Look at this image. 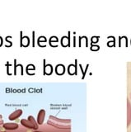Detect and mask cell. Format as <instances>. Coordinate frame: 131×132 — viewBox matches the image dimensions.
<instances>
[{
    "label": "cell",
    "instance_id": "1",
    "mask_svg": "<svg viewBox=\"0 0 131 132\" xmlns=\"http://www.w3.org/2000/svg\"><path fill=\"white\" fill-rule=\"evenodd\" d=\"M21 124L23 126H25L27 128H29V129L36 130L38 128L37 124H36L35 119H34L33 117H32V116H29L27 120H26V119L21 120Z\"/></svg>",
    "mask_w": 131,
    "mask_h": 132
},
{
    "label": "cell",
    "instance_id": "2",
    "mask_svg": "<svg viewBox=\"0 0 131 132\" xmlns=\"http://www.w3.org/2000/svg\"><path fill=\"white\" fill-rule=\"evenodd\" d=\"M20 36H21V40H20L21 47H27L30 45V38L28 36H22V31L20 32Z\"/></svg>",
    "mask_w": 131,
    "mask_h": 132
},
{
    "label": "cell",
    "instance_id": "3",
    "mask_svg": "<svg viewBox=\"0 0 131 132\" xmlns=\"http://www.w3.org/2000/svg\"><path fill=\"white\" fill-rule=\"evenodd\" d=\"M68 36H63L61 38V45L63 47H68V45H70V31H68Z\"/></svg>",
    "mask_w": 131,
    "mask_h": 132
},
{
    "label": "cell",
    "instance_id": "4",
    "mask_svg": "<svg viewBox=\"0 0 131 132\" xmlns=\"http://www.w3.org/2000/svg\"><path fill=\"white\" fill-rule=\"evenodd\" d=\"M44 62V74L45 75H50L53 72V67L51 64H46V60H43Z\"/></svg>",
    "mask_w": 131,
    "mask_h": 132
},
{
    "label": "cell",
    "instance_id": "5",
    "mask_svg": "<svg viewBox=\"0 0 131 132\" xmlns=\"http://www.w3.org/2000/svg\"><path fill=\"white\" fill-rule=\"evenodd\" d=\"M22 114V110L21 109H18L17 111H15L14 112L12 113L9 117H8V119L10 120V121H14V120L18 119V117H20Z\"/></svg>",
    "mask_w": 131,
    "mask_h": 132
},
{
    "label": "cell",
    "instance_id": "6",
    "mask_svg": "<svg viewBox=\"0 0 131 132\" xmlns=\"http://www.w3.org/2000/svg\"><path fill=\"white\" fill-rule=\"evenodd\" d=\"M45 117H46V111L44 109H41L39 111L38 116H37V122L39 125H42L44 122Z\"/></svg>",
    "mask_w": 131,
    "mask_h": 132
},
{
    "label": "cell",
    "instance_id": "7",
    "mask_svg": "<svg viewBox=\"0 0 131 132\" xmlns=\"http://www.w3.org/2000/svg\"><path fill=\"white\" fill-rule=\"evenodd\" d=\"M77 60H75V64H69L68 68V74L70 75H73V74H77Z\"/></svg>",
    "mask_w": 131,
    "mask_h": 132
},
{
    "label": "cell",
    "instance_id": "8",
    "mask_svg": "<svg viewBox=\"0 0 131 132\" xmlns=\"http://www.w3.org/2000/svg\"><path fill=\"white\" fill-rule=\"evenodd\" d=\"M3 128L6 130H16L18 128V125L16 123H5L3 125Z\"/></svg>",
    "mask_w": 131,
    "mask_h": 132
},
{
    "label": "cell",
    "instance_id": "9",
    "mask_svg": "<svg viewBox=\"0 0 131 132\" xmlns=\"http://www.w3.org/2000/svg\"><path fill=\"white\" fill-rule=\"evenodd\" d=\"M55 72L56 73L58 74V75H63V74L65 72V67L64 64H58L55 67Z\"/></svg>",
    "mask_w": 131,
    "mask_h": 132
},
{
    "label": "cell",
    "instance_id": "10",
    "mask_svg": "<svg viewBox=\"0 0 131 132\" xmlns=\"http://www.w3.org/2000/svg\"><path fill=\"white\" fill-rule=\"evenodd\" d=\"M46 41H47L46 37V36H40L39 38H38V40H37V44H38V45H40V44H41V42L46 43Z\"/></svg>",
    "mask_w": 131,
    "mask_h": 132
},
{
    "label": "cell",
    "instance_id": "11",
    "mask_svg": "<svg viewBox=\"0 0 131 132\" xmlns=\"http://www.w3.org/2000/svg\"><path fill=\"white\" fill-rule=\"evenodd\" d=\"M58 41H59V39H58V37H57V36H51L50 39V45L52 46L53 43H54V42L57 43Z\"/></svg>",
    "mask_w": 131,
    "mask_h": 132
},
{
    "label": "cell",
    "instance_id": "12",
    "mask_svg": "<svg viewBox=\"0 0 131 132\" xmlns=\"http://www.w3.org/2000/svg\"><path fill=\"white\" fill-rule=\"evenodd\" d=\"M10 37H11V36H7V37H6V38H5L6 41H7V43H8V45H7V46H6V47H11V46H12V45H13V42H12V41H10V40H8V39L10 38Z\"/></svg>",
    "mask_w": 131,
    "mask_h": 132
},
{
    "label": "cell",
    "instance_id": "13",
    "mask_svg": "<svg viewBox=\"0 0 131 132\" xmlns=\"http://www.w3.org/2000/svg\"><path fill=\"white\" fill-rule=\"evenodd\" d=\"M6 66H7V74H8V75H11V73L9 71V68H10V66H12V65L9 64V62H7Z\"/></svg>",
    "mask_w": 131,
    "mask_h": 132
},
{
    "label": "cell",
    "instance_id": "14",
    "mask_svg": "<svg viewBox=\"0 0 131 132\" xmlns=\"http://www.w3.org/2000/svg\"><path fill=\"white\" fill-rule=\"evenodd\" d=\"M91 50H92V51H97V50H99V46H98L97 45H92V46H91Z\"/></svg>",
    "mask_w": 131,
    "mask_h": 132
},
{
    "label": "cell",
    "instance_id": "15",
    "mask_svg": "<svg viewBox=\"0 0 131 132\" xmlns=\"http://www.w3.org/2000/svg\"><path fill=\"white\" fill-rule=\"evenodd\" d=\"M32 46L35 47V31H32Z\"/></svg>",
    "mask_w": 131,
    "mask_h": 132
},
{
    "label": "cell",
    "instance_id": "16",
    "mask_svg": "<svg viewBox=\"0 0 131 132\" xmlns=\"http://www.w3.org/2000/svg\"><path fill=\"white\" fill-rule=\"evenodd\" d=\"M73 46L76 47V36L73 37Z\"/></svg>",
    "mask_w": 131,
    "mask_h": 132
},
{
    "label": "cell",
    "instance_id": "17",
    "mask_svg": "<svg viewBox=\"0 0 131 132\" xmlns=\"http://www.w3.org/2000/svg\"><path fill=\"white\" fill-rule=\"evenodd\" d=\"M2 45H3V38L0 36V47L2 46Z\"/></svg>",
    "mask_w": 131,
    "mask_h": 132
},
{
    "label": "cell",
    "instance_id": "18",
    "mask_svg": "<svg viewBox=\"0 0 131 132\" xmlns=\"http://www.w3.org/2000/svg\"><path fill=\"white\" fill-rule=\"evenodd\" d=\"M35 132H41V131H35Z\"/></svg>",
    "mask_w": 131,
    "mask_h": 132
}]
</instances>
